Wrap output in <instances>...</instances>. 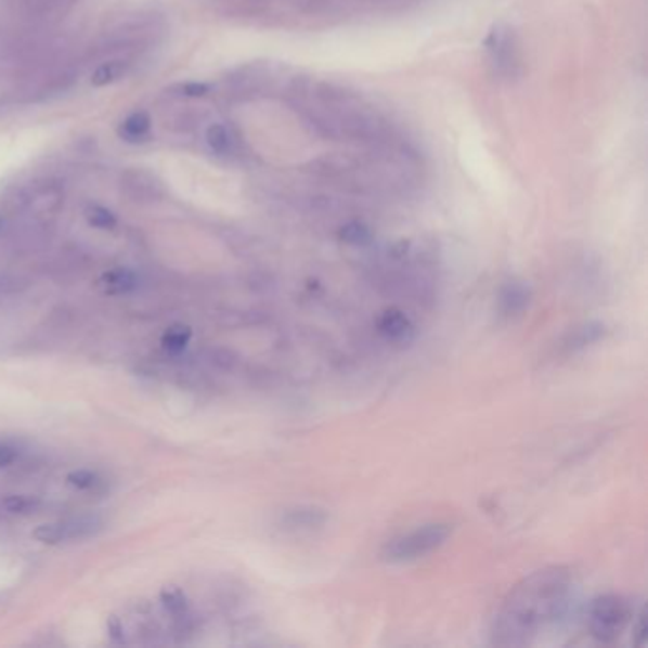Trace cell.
<instances>
[{"mask_svg": "<svg viewBox=\"0 0 648 648\" xmlns=\"http://www.w3.org/2000/svg\"><path fill=\"white\" fill-rule=\"evenodd\" d=\"M86 219L93 229H100V231H113L118 223L115 213L103 206H90L86 209Z\"/></svg>", "mask_w": 648, "mask_h": 648, "instance_id": "obj_17", "label": "cell"}, {"mask_svg": "<svg viewBox=\"0 0 648 648\" xmlns=\"http://www.w3.org/2000/svg\"><path fill=\"white\" fill-rule=\"evenodd\" d=\"M286 521L291 529H314L324 523L325 514L314 508L295 509L286 517Z\"/></svg>", "mask_w": 648, "mask_h": 648, "instance_id": "obj_13", "label": "cell"}, {"mask_svg": "<svg viewBox=\"0 0 648 648\" xmlns=\"http://www.w3.org/2000/svg\"><path fill=\"white\" fill-rule=\"evenodd\" d=\"M25 287H27L25 280L17 278V276H10V274H0V297L22 294Z\"/></svg>", "mask_w": 648, "mask_h": 648, "instance_id": "obj_20", "label": "cell"}, {"mask_svg": "<svg viewBox=\"0 0 648 648\" xmlns=\"http://www.w3.org/2000/svg\"><path fill=\"white\" fill-rule=\"evenodd\" d=\"M67 0H20V7L29 17H48L63 9Z\"/></svg>", "mask_w": 648, "mask_h": 648, "instance_id": "obj_14", "label": "cell"}, {"mask_svg": "<svg viewBox=\"0 0 648 648\" xmlns=\"http://www.w3.org/2000/svg\"><path fill=\"white\" fill-rule=\"evenodd\" d=\"M101 286L108 295L130 294L138 287V276H135V272L128 271V269H116V271L103 274Z\"/></svg>", "mask_w": 648, "mask_h": 648, "instance_id": "obj_8", "label": "cell"}, {"mask_svg": "<svg viewBox=\"0 0 648 648\" xmlns=\"http://www.w3.org/2000/svg\"><path fill=\"white\" fill-rule=\"evenodd\" d=\"M120 189L130 200L141 202V204L158 202L164 194L160 181L153 173L143 170L124 171L122 178H120Z\"/></svg>", "mask_w": 648, "mask_h": 648, "instance_id": "obj_6", "label": "cell"}, {"mask_svg": "<svg viewBox=\"0 0 648 648\" xmlns=\"http://www.w3.org/2000/svg\"><path fill=\"white\" fill-rule=\"evenodd\" d=\"M209 148L219 156H229L234 153V135L223 124H211L206 132Z\"/></svg>", "mask_w": 648, "mask_h": 648, "instance_id": "obj_12", "label": "cell"}, {"mask_svg": "<svg viewBox=\"0 0 648 648\" xmlns=\"http://www.w3.org/2000/svg\"><path fill=\"white\" fill-rule=\"evenodd\" d=\"M191 329L185 327V325H173L170 327L168 332L164 333L163 337V347L171 352V354H178V352H183L185 350L186 345H189V340H191Z\"/></svg>", "mask_w": 648, "mask_h": 648, "instance_id": "obj_16", "label": "cell"}, {"mask_svg": "<svg viewBox=\"0 0 648 648\" xmlns=\"http://www.w3.org/2000/svg\"><path fill=\"white\" fill-rule=\"evenodd\" d=\"M571 574L563 567H549L527 576L509 592L494 618V645H533L548 625L563 617L571 597Z\"/></svg>", "mask_w": 648, "mask_h": 648, "instance_id": "obj_1", "label": "cell"}, {"mask_svg": "<svg viewBox=\"0 0 648 648\" xmlns=\"http://www.w3.org/2000/svg\"><path fill=\"white\" fill-rule=\"evenodd\" d=\"M148 132H151V118L143 111L132 113L118 128L120 138L128 143H140V141L147 140Z\"/></svg>", "mask_w": 648, "mask_h": 648, "instance_id": "obj_9", "label": "cell"}, {"mask_svg": "<svg viewBox=\"0 0 648 648\" xmlns=\"http://www.w3.org/2000/svg\"><path fill=\"white\" fill-rule=\"evenodd\" d=\"M67 481H69V485L88 491V489L98 487L100 478H98V474H93L90 470H75L70 471L69 476H67Z\"/></svg>", "mask_w": 648, "mask_h": 648, "instance_id": "obj_19", "label": "cell"}, {"mask_svg": "<svg viewBox=\"0 0 648 648\" xmlns=\"http://www.w3.org/2000/svg\"><path fill=\"white\" fill-rule=\"evenodd\" d=\"M529 302V289L523 284L517 282H509L508 286L502 289L501 294V309L504 314H517L526 309Z\"/></svg>", "mask_w": 648, "mask_h": 648, "instance_id": "obj_10", "label": "cell"}, {"mask_svg": "<svg viewBox=\"0 0 648 648\" xmlns=\"http://www.w3.org/2000/svg\"><path fill=\"white\" fill-rule=\"evenodd\" d=\"M0 226H2V217H0Z\"/></svg>", "mask_w": 648, "mask_h": 648, "instance_id": "obj_24", "label": "cell"}, {"mask_svg": "<svg viewBox=\"0 0 648 648\" xmlns=\"http://www.w3.org/2000/svg\"><path fill=\"white\" fill-rule=\"evenodd\" d=\"M483 47H485L489 65L493 67L496 77H501L502 80L519 78L523 69L521 50H519L516 33L511 31L508 25H493Z\"/></svg>", "mask_w": 648, "mask_h": 648, "instance_id": "obj_4", "label": "cell"}, {"mask_svg": "<svg viewBox=\"0 0 648 648\" xmlns=\"http://www.w3.org/2000/svg\"><path fill=\"white\" fill-rule=\"evenodd\" d=\"M451 534V527L445 523L418 527L411 533L402 534L385 546L386 561L390 563H410L423 557L430 556L432 552L441 548Z\"/></svg>", "mask_w": 648, "mask_h": 648, "instance_id": "obj_2", "label": "cell"}, {"mask_svg": "<svg viewBox=\"0 0 648 648\" xmlns=\"http://www.w3.org/2000/svg\"><path fill=\"white\" fill-rule=\"evenodd\" d=\"M17 451L9 443H0V468H7L10 464L16 463Z\"/></svg>", "mask_w": 648, "mask_h": 648, "instance_id": "obj_23", "label": "cell"}, {"mask_svg": "<svg viewBox=\"0 0 648 648\" xmlns=\"http://www.w3.org/2000/svg\"><path fill=\"white\" fill-rule=\"evenodd\" d=\"M179 95H185V98H202L209 92L208 85H202V82H186V85L178 86Z\"/></svg>", "mask_w": 648, "mask_h": 648, "instance_id": "obj_22", "label": "cell"}, {"mask_svg": "<svg viewBox=\"0 0 648 648\" xmlns=\"http://www.w3.org/2000/svg\"><path fill=\"white\" fill-rule=\"evenodd\" d=\"M589 632L599 643H614L632 620L630 602L620 595H601L589 607Z\"/></svg>", "mask_w": 648, "mask_h": 648, "instance_id": "obj_3", "label": "cell"}, {"mask_svg": "<svg viewBox=\"0 0 648 648\" xmlns=\"http://www.w3.org/2000/svg\"><path fill=\"white\" fill-rule=\"evenodd\" d=\"M128 67H130V62H128V60H124V57H115V60L103 62L98 69L93 70L92 85H113V82H116L118 78L126 75Z\"/></svg>", "mask_w": 648, "mask_h": 648, "instance_id": "obj_11", "label": "cell"}, {"mask_svg": "<svg viewBox=\"0 0 648 648\" xmlns=\"http://www.w3.org/2000/svg\"><path fill=\"white\" fill-rule=\"evenodd\" d=\"M342 238L350 244H365L370 242V231L360 223L348 224L347 229H342Z\"/></svg>", "mask_w": 648, "mask_h": 648, "instance_id": "obj_21", "label": "cell"}, {"mask_svg": "<svg viewBox=\"0 0 648 648\" xmlns=\"http://www.w3.org/2000/svg\"><path fill=\"white\" fill-rule=\"evenodd\" d=\"M103 521L98 516L67 517L55 523H44L35 529L33 536L42 544H62V542L82 541L100 533Z\"/></svg>", "mask_w": 648, "mask_h": 648, "instance_id": "obj_5", "label": "cell"}, {"mask_svg": "<svg viewBox=\"0 0 648 648\" xmlns=\"http://www.w3.org/2000/svg\"><path fill=\"white\" fill-rule=\"evenodd\" d=\"M378 329L385 335L386 339L394 340V342H403L410 340L413 335V324L410 317L405 316L400 310H388L383 314L380 322H378Z\"/></svg>", "mask_w": 648, "mask_h": 648, "instance_id": "obj_7", "label": "cell"}, {"mask_svg": "<svg viewBox=\"0 0 648 648\" xmlns=\"http://www.w3.org/2000/svg\"><path fill=\"white\" fill-rule=\"evenodd\" d=\"M39 506V498L31 496V494H12V496L2 501V508L7 509V514H12V516L31 514Z\"/></svg>", "mask_w": 648, "mask_h": 648, "instance_id": "obj_15", "label": "cell"}, {"mask_svg": "<svg viewBox=\"0 0 648 648\" xmlns=\"http://www.w3.org/2000/svg\"><path fill=\"white\" fill-rule=\"evenodd\" d=\"M164 607L171 612L178 620H185L189 607H186V599L183 592H179L178 587H166L163 592Z\"/></svg>", "mask_w": 648, "mask_h": 648, "instance_id": "obj_18", "label": "cell"}]
</instances>
